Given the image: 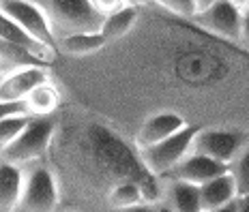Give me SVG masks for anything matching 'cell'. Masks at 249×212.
<instances>
[{
    "instance_id": "1",
    "label": "cell",
    "mask_w": 249,
    "mask_h": 212,
    "mask_svg": "<svg viewBox=\"0 0 249 212\" xmlns=\"http://www.w3.org/2000/svg\"><path fill=\"white\" fill-rule=\"evenodd\" d=\"M123 51L127 86L150 105L148 116L172 112L198 129L249 133V51L155 4L129 37L112 43ZM146 120V118H144Z\"/></svg>"
},
{
    "instance_id": "2",
    "label": "cell",
    "mask_w": 249,
    "mask_h": 212,
    "mask_svg": "<svg viewBox=\"0 0 249 212\" xmlns=\"http://www.w3.org/2000/svg\"><path fill=\"white\" fill-rule=\"evenodd\" d=\"M37 4L43 9L56 41L75 34H97L106 22L92 0H45Z\"/></svg>"
},
{
    "instance_id": "3",
    "label": "cell",
    "mask_w": 249,
    "mask_h": 212,
    "mask_svg": "<svg viewBox=\"0 0 249 212\" xmlns=\"http://www.w3.org/2000/svg\"><path fill=\"white\" fill-rule=\"evenodd\" d=\"M198 2L200 13L191 24L219 41L241 45L243 2H232V0H206V2L198 0Z\"/></svg>"
},
{
    "instance_id": "4",
    "label": "cell",
    "mask_w": 249,
    "mask_h": 212,
    "mask_svg": "<svg viewBox=\"0 0 249 212\" xmlns=\"http://www.w3.org/2000/svg\"><path fill=\"white\" fill-rule=\"evenodd\" d=\"M54 133L56 122L52 118H30V122L19 133V137L0 157V163L22 167L26 163L37 161L50 150L52 142H54Z\"/></svg>"
},
{
    "instance_id": "5",
    "label": "cell",
    "mask_w": 249,
    "mask_h": 212,
    "mask_svg": "<svg viewBox=\"0 0 249 212\" xmlns=\"http://www.w3.org/2000/svg\"><path fill=\"white\" fill-rule=\"evenodd\" d=\"M249 142V133L232 131V129H200L191 144V152L202 154L215 163H221L230 169L234 159L241 154Z\"/></svg>"
},
{
    "instance_id": "6",
    "label": "cell",
    "mask_w": 249,
    "mask_h": 212,
    "mask_svg": "<svg viewBox=\"0 0 249 212\" xmlns=\"http://www.w3.org/2000/svg\"><path fill=\"white\" fill-rule=\"evenodd\" d=\"M198 131H200L198 127H187L185 131L176 133V135H172L170 139L157 144V146L146 148V150H138L144 167L157 180H161L163 176H168L176 165L191 152V144H194V137Z\"/></svg>"
},
{
    "instance_id": "7",
    "label": "cell",
    "mask_w": 249,
    "mask_h": 212,
    "mask_svg": "<svg viewBox=\"0 0 249 212\" xmlns=\"http://www.w3.org/2000/svg\"><path fill=\"white\" fill-rule=\"evenodd\" d=\"M0 13L7 15L15 22L28 37L39 41L45 48L58 51V41L50 28V22L45 17L43 9L35 2H22V0H0Z\"/></svg>"
},
{
    "instance_id": "8",
    "label": "cell",
    "mask_w": 249,
    "mask_h": 212,
    "mask_svg": "<svg viewBox=\"0 0 249 212\" xmlns=\"http://www.w3.org/2000/svg\"><path fill=\"white\" fill-rule=\"evenodd\" d=\"M58 204V187L48 167H33L24 178V193L19 206L26 212H54Z\"/></svg>"
},
{
    "instance_id": "9",
    "label": "cell",
    "mask_w": 249,
    "mask_h": 212,
    "mask_svg": "<svg viewBox=\"0 0 249 212\" xmlns=\"http://www.w3.org/2000/svg\"><path fill=\"white\" fill-rule=\"evenodd\" d=\"M187 127H191V125L183 116H178V114L159 112V114L148 116L146 120H142V125L133 133L131 144L136 146V150H146V148H153L157 144L165 142V139H170L176 133L185 131Z\"/></svg>"
},
{
    "instance_id": "10",
    "label": "cell",
    "mask_w": 249,
    "mask_h": 212,
    "mask_svg": "<svg viewBox=\"0 0 249 212\" xmlns=\"http://www.w3.org/2000/svg\"><path fill=\"white\" fill-rule=\"evenodd\" d=\"M50 82L48 66H24L0 75V103H22L41 84Z\"/></svg>"
},
{
    "instance_id": "11",
    "label": "cell",
    "mask_w": 249,
    "mask_h": 212,
    "mask_svg": "<svg viewBox=\"0 0 249 212\" xmlns=\"http://www.w3.org/2000/svg\"><path fill=\"white\" fill-rule=\"evenodd\" d=\"M228 172H230V169H228L226 165L211 161V159L202 157V154L189 152L183 161L176 165L168 176H163V178H172V180H178V182H185V184H191V187L200 189V187H204L206 182H211V180L219 178V176H224Z\"/></svg>"
},
{
    "instance_id": "12",
    "label": "cell",
    "mask_w": 249,
    "mask_h": 212,
    "mask_svg": "<svg viewBox=\"0 0 249 212\" xmlns=\"http://www.w3.org/2000/svg\"><path fill=\"white\" fill-rule=\"evenodd\" d=\"M159 182H161L159 204H163L172 212H202L198 187H191V184L178 182L172 178H161Z\"/></svg>"
},
{
    "instance_id": "13",
    "label": "cell",
    "mask_w": 249,
    "mask_h": 212,
    "mask_svg": "<svg viewBox=\"0 0 249 212\" xmlns=\"http://www.w3.org/2000/svg\"><path fill=\"white\" fill-rule=\"evenodd\" d=\"M140 17H142V4L127 2L123 9H118L116 13L106 17L103 28H101V37L106 39L107 45L118 43V41H123L124 37H129V34L133 33Z\"/></svg>"
},
{
    "instance_id": "14",
    "label": "cell",
    "mask_w": 249,
    "mask_h": 212,
    "mask_svg": "<svg viewBox=\"0 0 249 212\" xmlns=\"http://www.w3.org/2000/svg\"><path fill=\"white\" fill-rule=\"evenodd\" d=\"M198 193H200L202 212L221 210L238 199L236 184H234V180H232L230 172L219 176V178H215V180H211V182H206L204 187L198 189Z\"/></svg>"
},
{
    "instance_id": "15",
    "label": "cell",
    "mask_w": 249,
    "mask_h": 212,
    "mask_svg": "<svg viewBox=\"0 0 249 212\" xmlns=\"http://www.w3.org/2000/svg\"><path fill=\"white\" fill-rule=\"evenodd\" d=\"M0 39L9 41V43L18 45V48H22L26 51H30V54H33L35 58H39L43 65H48V63H52V60L56 58L54 49L45 48V45H41L39 41L28 37V34H26L18 24L11 22V19H9L7 15H2V13H0Z\"/></svg>"
},
{
    "instance_id": "16",
    "label": "cell",
    "mask_w": 249,
    "mask_h": 212,
    "mask_svg": "<svg viewBox=\"0 0 249 212\" xmlns=\"http://www.w3.org/2000/svg\"><path fill=\"white\" fill-rule=\"evenodd\" d=\"M24 178L26 174L22 172V167L0 163V212H13L15 208H19Z\"/></svg>"
},
{
    "instance_id": "17",
    "label": "cell",
    "mask_w": 249,
    "mask_h": 212,
    "mask_svg": "<svg viewBox=\"0 0 249 212\" xmlns=\"http://www.w3.org/2000/svg\"><path fill=\"white\" fill-rule=\"evenodd\" d=\"M62 97H60V90L56 84L52 82H45L41 84L39 88H35L33 92L28 95V99L24 101V107L28 112V116L33 118H50L52 114L58 110Z\"/></svg>"
},
{
    "instance_id": "18",
    "label": "cell",
    "mask_w": 249,
    "mask_h": 212,
    "mask_svg": "<svg viewBox=\"0 0 249 212\" xmlns=\"http://www.w3.org/2000/svg\"><path fill=\"white\" fill-rule=\"evenodd\" d=\"M106 204L110 206L112 212H129L142 204H148L146 201V193H144V187L133 180H124V182H118L106 197Z\"/></svg>"
},
{
    "instance_id": "19",
    "label": "cell",
    "mask_w": 249,
    "mask_h": 212,
    "mask_svg": "<svg viewBox=\"0 0 249 212\" xmlns=\"http://www.w3.org/2000/svg\"><path fill=\"white\" fill-rule=\"evenodd\" d=\"M106 48H107V43L101 37V33L75 34V37H67L58 41V51H65L67 56H73V58H88V56L99 54Z\"/></svg>"
},
{
    "instance_id": "20",
    "label": "cell",
    "mask_w": 249,
    "mask_h": 212,
    "mask_svg": "<svg viewBox=\"0 0 249 212\" xmlns=\"http://www.w3.org/2000/svg\"><path fill=\"white\" fill-rule=\"evenodd\" d=\"M0 65L7 66V71L13 69H24V66H48L43 65L39 58H35L30 51H26L18 45L9 43V41L0 39Z\"/></svg>"
},
{
    "instance_id": "21",
    "label": "cell",
    "mask_w": 249,
    "mask_h": 212,
    "mask_svg": "<svg viewBox=\"0 0 249 212\" xmlns=\"http://www.w3.org/2000/svg\"><path fill=\"white\" fill-rule=\"evenodd\" d=\"M30 118L33 116H28V114H13V116H7L0 120V157H2V154L7 152V148L19 137V133L26 129Z\"/></svg>"
},
{
    "instance_id": "22",
    "label": "cell",
    "mask_w": 249,
    "mask_h": 212,
    "mask_svg": "<svg viewBox=\"0 0 249 212\" xmlns=\"http://www.w3.org/2000/svg\"><path fill=\"white\" fill-rule=\"evenodd\" d=\"M230 176L236 184L238 197H247L249 195V142L241 150V154L234 159V163L230 165Z\"/></svg>"
},
{
    "instance_id": "23",
    "label": "cell",
    "mask_w": 249,
    "mask_h": 212,
    "mask_svg": "<svg viewBox=\"0 0 249 212\" xmlns=\"http://www.w3.org/2000/svg\"><path fill=\"white\" fill-rule=\"evenodd\" d=\"M157 7L163 13L172 15L183 22H194L200 13V2L198 0H172V2H157Z\"/></svg>"
},
{
    "instance_id": "24",
    "label": "cell",
    "mask_w": 249,
    "mask_h": 212,
    "mask_svg": "<svg viewBox=\"0 0 249 212\" xmlns=\"http://www.w3.org/2000/svg\"><path fill=\"white\" fill-rule=\"evenodd\" d=\"M241 48L249 51V2H243V30H241Z\"/></svg>"
},
{
    "instance_id": "25",
    "label": "cell",
    "mask_w": 249,
    "mask_h": 212,
    "mask_svg": "<svg viewBox=\"0 0 249 212\" xmlns=\"http://www.w3.org/2000/svg\"><path fill=\"white\" fill-rule=\"evenodd\" d=\"M13 114H28L22 103H0V120Z\"/></svg>"
},
{
    "instance_id": "26",
    "label": "cell",
    "mask_w": 249,
    "mask_h": 212,
    "mask_svg": "<svg viewBox=\"0 0 249 212\" xmlns=\"http://www.w3.org/2000/svg\"><path fill=\"white\" fill-rule=\"evenodd\" d=\"M236 212H249V195L236 199Z\"/></svg>"
},
{
    "instance_id": "27",
    "label": "cell",
    "mask_w": 249,
    "mask_h": 212,
    "mask_svg": "<svg viewBox=\"0 0 249 212\" xmlns=\"http://www.w3.org/2000/svg\"><path fill=\"white\" fill-rule=\"evenodd\" d=\"M129 212H157V210H155V204H142V206H138V208H133Z\"/></svg>"
},
{
    "instance_id": "28",
    "label": "cell",
    "mask_w": 249,
    "mask_h": 212,
    "mask_svg": "<svg viewBox=\"0 0 249 212\" xmlns=\"http://www.w3.org/2000/svg\"><path fill=\"white\" fill-rule=\"evenodd\" d=\"M213 212H236V201H234V204H230V206H226V208H221V210H213Z\"/></svg>"
},
{
    "instance_id": "29",
    "label": "cell",
    "mask_w": 249,
    "mask_h": 212,
    "mask_svg": "<svg viewBox=\"0 0 249 212\" xmlns=\"http://www.w3.org/2000/svg\"><path fill=\"white\" fill-rule=\"evenodd\" d=\"M155 210H157V212H172L170 208H165L163 204H155Z\"/></svg>"
},
{
    "instance_id": "30",
    "label": "cell",
    "mask_w": 249,
    "mask_h": 212,
    "mask_svg": "<svg viewBox=\"0 0 249 212\" xmlns=\"http://www.w3.org/2000/svg\"><path fill=\"white\" fill-rule=\"evenodd\" d=\"M4 71H7V69H4V66H2V65H0V75H2V73H4Z\"/></svg>"
}]
</instances>
